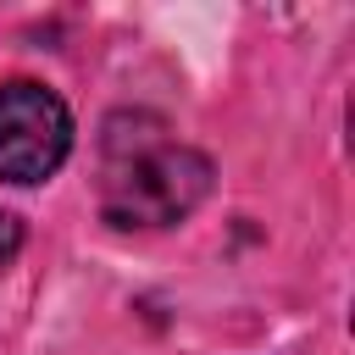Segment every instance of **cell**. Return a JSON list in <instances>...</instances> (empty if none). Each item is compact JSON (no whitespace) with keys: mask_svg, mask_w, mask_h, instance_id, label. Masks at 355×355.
<instances>
[{"mask_svg":"<svg viewBox=\"0 0 355 355\" xmlns=\"http://www.w3.org/2000/svg\"><path fill=\"white\" fill-rule=\"evenodd\" d=\"M211 189V161L155 116H111L100 139V211L116 227H172Z\"/></svg>","mask_w":355,"mask_h":355,"instance_id":"6da1fadb","label":"cell"},{"mask_svg":"<svg viewBox=\"0 0 355 355\" xmlns=\"http://www.w3.org/2000/svg\"><path fill=\"white\" fill-rule=\"evenodd\" d=\"M72 150V111L55 89L33 78L0 83V178L44 183Z\"/></svg>","mask_w":355,"mask_h":355,"instance_id":"7a4b0ae2","label":"cell"},{"mask_svg":"<svg viewBox=\"0 0 355 355\" xmlns=\"http://www.w3.org/2000/svg\"><path fill=\"white\" fill-rule=\"evenodd\" d=\"M17 250H22V222L11 211H0V272L17 261Z\"/></svg>","mask_w":355,"mask_h":355,"instance_id":"3957f363","label":"cell"}]
</instances>
